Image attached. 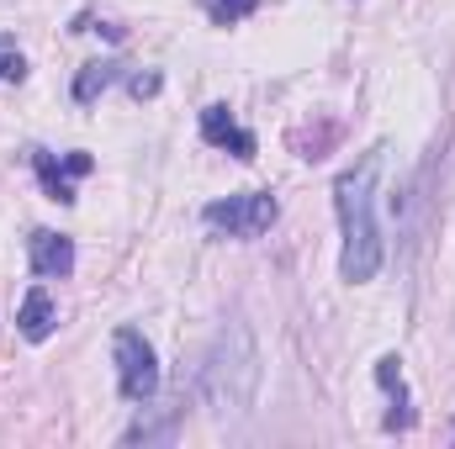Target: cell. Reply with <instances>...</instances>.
<instances>
[{"mask_svg": "<svg viewBox=\"0 0 455 449\" xmlns=\"http://www.w3.org/2000/svg\"><path fill=\"white\" fill-rule=\"evenodd\" d=\"M381 164H387V148H371V154H360L339 180H334V207H339V232H344L339 275L349 286L376 280V270L387 259V238H381V223H376Z\"/></svg>", "mask_w": 455, "mask_h": 449, "instance_id": "obj_1", "label": "cell"}, {"mask_svg": "<svg viewBox=\"0 0 455 449\" xmlns=\"http://www.w3.org/2000/svg\"><path fill=\"white\" fill-rule=\"evenodd\" d=\"M196 386H202V402L218 418H243L254 407V391H259V343H254V334L243 323H228L223 334L212 338Z\"/></svg>", "mask_w": 455, "mask_h": 449, "instance_id": "obj_2", "label": "cell"}, {"mask_svg": "<svg viewBox=\"0 0 455 449\" xmlns=\"http://www.w3.org/2000/svg\"><path fill=\"white\" fill-rule=\"evenodd\" d=\"M112 359H116V386L127 402H148L159 391V354L138 328H116L112 334Z\"/></svg>", "mask_w": 455, "mask_h": 449, "instance_id": "obj_3", "label": "cell"}, {"mask_svg": "<svg viewBox=\"0 0 455 449\" xmlns=\"http://www.w3.org/2000/svg\"><path fill=\"white\" fill-rule=\"evenodd\" d=\"M275 196H265V191H238V196H228V201H212L207 212H202V223L228 232V238H259L265 227L275 223Z\"/></svg>", "mask_w": 455, "mask_h": 449, "instance_id": "obj_4", "label": "cell"}, {"mask_svg": "<svg viewBox=\"0 0 455 449\" xmlns=\"http://www.w3.org/2000/svg\"><path fill=\"white\" fill-rule=\"evenodd\" d=\"M27 264H32V275H43V280H64V275L75 270V243H69L64 232H53V227H37V232L27 238Z\"/></svg>", "mask_w": 455, "mask_h": 449, "instance_id": "obj_5", "label": "cell"}, {"mask_svg": "<svg viewBox=\"0 0 455 449\" xmlns=\"http://www.w3.org/2000/svg\"><path fill=\"white\" fill-rule=\"evenodd\" d=\"M32 164H37V180H43V191L53 196V201H75V180L80 175H91V154H69V159H53V154H32Z\"/></svg>", "mask_w": 455, "mask_h": 449, "instance_id": "obj_6", "label": "cell"}, {"mask_svg": "<svg viewBox=\"0 0 455 449\" xmlns=\"http://www.w3.org/2000/svg\"><path fill=\"white\" fill-rule=\"evenodd\" d=\"M202 138L212 148H233V159H254V132H243L228 106H207L202 112Z\"/></svg>", "mask_w": 455, "mask_h": 449, "instance_id": "obj_7", "label": "cell"}, {"mask_svg": "<svg viewBox=\"0 0 455 449\" xmlns=\"http://www.w3.org/2000/svg\"><path fill=\"white\" fill-rule=\"evenodd\" d=\"M16 323H21V338L43 343V338L53 334V323H59V312H53V296H48L43 286H32V291H27V302H21V312H16Z\"/></svg>", "mask_w": 455, "mask_h": 449, "instance_id": "obj_8", "label": "cell"}, {"mask_svg": "<svg viewBox=\"0 0 455 449\" xmlns=\"http://www.w3.org/2000/svg\"><path fill=\"white\" fill-rule=\"evenodd\" d=\"M376 381H381V391L397 402V413L387 418V429H408V386H403V370H397V359H392V354L376 365Z\"/></svg>", "mask_w": 455, "mask_h": 449, "instance_id": "obj_9", "label": "cell"}, {"mask_svg": "<svg viewBox=\"0 0 455 449\" xmlns=\"http://www.w3.org/2000/svg\"><path fill=\"white\" fill-rule=\"evenodd\" d=\"M112 80H116V64H85V75L75 80V101H80V106H91Z\"/></svg>", "mask_w": 455, "mask_h": 449, "instance_id": "obj_10", "label": "cell"}, {"mask_svg": "<svg viewBox=\"0 0 455 449\" xmlns=\"http://www.w3.org/2000/svg\"><path fill=\"white\" fill-rule=\"evenodd\" d=\"M122 439L127 445H164V439H175V413L170 418H138Z\"/></svg>", "mask_w": 455, "mask_h": 449, "instance_id": "obj_11", "label": "cell"}, {"mask_svg": "<svg viewBox=\"0 0 455 449\" xmlns=\"http://www.w3.org/2000/svg\"><path fill=\"white\" fill-rule=\"evenodd\" d=\"M202 11H207L218 27H233V21L254 16V11H259V0H202Z\"/></svg>", "mask_w": 455, "mask_h": 449, "instance_id": "obj_12", "label": "cell"}, {"mask_svg": "<svg viewBox=\"0 0 455 449\" xmlns=\"http://www.w3.org/2000/svg\"><path fill=\"white\" fill-rule=\"evenodd\" d=\"M0 80H21V48L5 32H0Z\"/></svg>", "mask_w": 455, "mask_h": 449, "instance_id": "obj_13", "label": "cell"}, {"mask_svg": "<svg viewBox=\"0 0 455 449\" xmlns=\"http://www.w3.org/2000/svg\"><path fill=\"white\" fill-rule=\"evenodd\" d=\"M127 91L143 101V96H154V91H159V75H132V80H127Z\"/></svg>", "mask_w": 455, "mask_h": 449, "instance_id": "obj_14", "label": "cell"}]
</instances>
